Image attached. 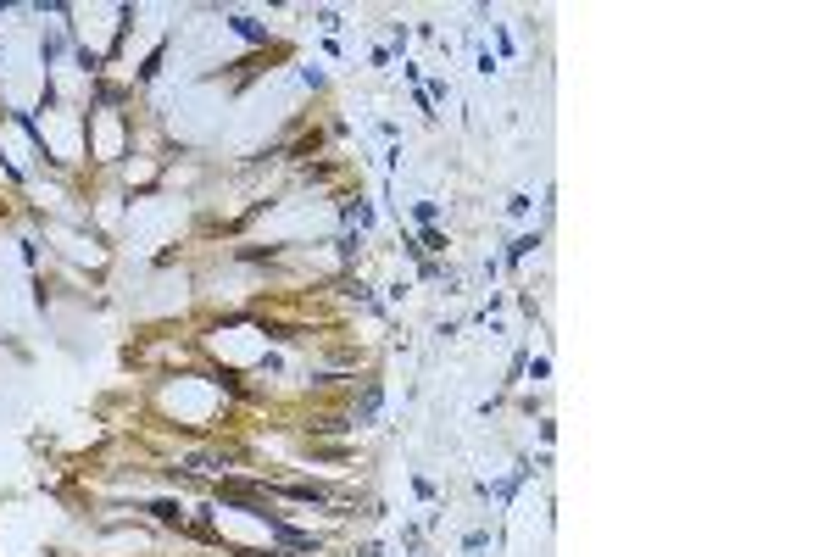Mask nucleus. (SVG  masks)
<instances>
[{"instance_id":"nucleus-1","label":"nucleus","mask_w":835,"mask_h":557,"mask_svg":"<svg viewBox=\"0 0 835 557\" xmlns=\"http://www.w3.org/2000/svg\"><path fill=\"white\" fill-rule=\"evenodd\" d=\"M228 28H234V34H245L251 45H268V28H262V22H251V17H239V11L228 17Z\"/></svg>"},{"instance_id":"nucleus-2","label":"nucleus","mask_w":835,"mask_h":557,"mask_svg":"<svg viewBox=\"0 0 835 557\" xmlns=\"http://www.w3.org/2000/svg\"><path fill=\"white\" fill-rule=\"evenodd\" d=\"M379 401H384V391H379V385H368V391H362V401H357V418L368 424V418L379 412Z\"/></svg>"},{"instance_id":"nucleus-3","label":"nucleus","mask_w":835,"mask_h":557,"mask_svg":"<svg viewBox=\"0 0 835 557\" xmlns=\"http://www.w3.org/2000/svg\"><path fill=\"white\" fill-rule=\"evenodd\" d=\"M151 513L162 518V524H178V530H184V513H178V502H151Z\"/></svg>"},{"instance_id":"nucleus-4","label":"nucleus","mask_w":835,"mask_h":557,"mask_svg":"<svg viewBox=\"0 0 835 557\" xmlns=\"http://www.w3.org/2000/svg\"><path fill=\"white\" fill-rule=\"evenodd\" d=\"M462 552H468V557H485V552H490V535H485V530H473V535L462 541Z\"/></svg>"},{"instance_id":"nucleus-5","label":"nucleus","mask_w":835,"mask_h":557,"mask_svg":"<svg viewBox=\"0 0 835 557\" xmlns=\"http://www.w3.org/2000/svg\"><path fill=\"white\" fill-rule=\"evenodd\" d=\"M534 245H540L534 235H518V240H513V251H507V262H524V256H530Z\"/></svg>"}]
</instances>
